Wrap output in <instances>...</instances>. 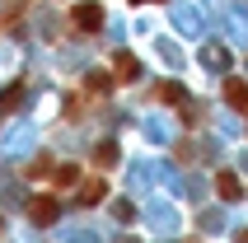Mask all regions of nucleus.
Returning a JSON list of instances; mask_svg holds the SVG:
<instances>
[{"mask_svg":"<svg viewBox=\"0 0 248 243\" xmlns=\"http://www.w3.org/2000/svg\"><path fill=\"white\" fill-rule=\"evenodd\" d=\"M70 19H75V28H80V33H98V28H103V5L84 0V5H75V14H70Z\"/></svg>","mask_w":248,"mask_h":243,"instance_id":"1","label":"nucleus"},{"mask_svg":"<svg viewBox=\"0 0 248 243\" xmlns=\"http://www.w3.org/2000/svg\"><path fill=\"white\" fill-rule=\"evenodd\" d=\"M56 215H61V201L56 197H33V206H28V220L33 225H56Z\"/></svg>","mask_w":248,"mask_h":243,"instance_id":"2","label":"nucleus"},{"mask_svg":"<svg viewBox=\"0 0 248 243\" xmlns=\"http://www.w3.org/2000/svg\"><path fill=\"white\" fill-rule=\"evenodd\" d=\"M225 98H230V108L248 112V84L244 80H225Z\"/></svg>","mask_w":248,"mask_h":243,"instance_id":"3","label":"nucleus"},{"mask_svg":"<svg viewBox=\"0 0 248 243\" xmlns=\"http://www.w3.org/2000/svg\"><path fill=\"white\" fill-rule=\"evenodd\" d=\"M216 192H220L225 201H239V197H244V187H239L234 173H216Z\"/></svg>","mask_w":248,"mask_h":243,"instance_id":"4","label":"nucleus"},{"mask_svg":"<svg viewBox=\"0 0 248 243\" xmlns=\"http://www.w3.org/2000/svg\"><path fill=\"white\" fill-rule=\"evenodd\" d=\"M103 197H108V187H103L98 178H89V182H84V187H80V206H98V201H103Z\"/></svg>","mask_w":248,"mask_h":243,"instance_id":"5","label":"nucleus"},{"mask_svg":"<svg viewBox=\"0 0 248 243\" xmlns=\"http://www.w3.org/2000/svg\"><path fill=\"white\" fill-rule=\"evenodd\" d=\"M136 75H140V66H136V56H117V80H136Z\"/></svg>","mask_w":248,"mask_h":243,"instance_id":"6","label":"nucleus"},{"mask_svg":"<svg viewBox=\"0 0 248 243\" xmlns=\"http://www.w3.org/2000/svg\"><path fill=\"white\" fill-rule=\"evenodd\" d=\"M84 84H89V94H98V98H103V94H112V75H103V70H98V75H89Z\"/></svg>","mask_w":248,"mask_h":243,"instance_id":"7","label":"nucleus"},{"mask_svg":"<svg viewBox=\"0 0 248 243\" xmlns=\"http://www.w3.org/2000/svg\"><path fill=\"white\" fill-rule=\"evenodd\" d=\"M159 98H169V103H183V84L164 80V84H159Z\"/></svg>","mask_w":248,"mask_h":243,"instance_id":"8","label":"nucleus"},{"mask_svg":"<svg viewBox=\"0 0 248 243\" xmlns=\"http://www.w3.org/2000/svg\"><path fill=\"white\" fill-rule=\"evenodd\" d=\"M56 187H70V182H75V178H80V168H70V164H66V168H56Z\"/></svg>","mask_w":248,"mask_h":243,"instance_id":"9","label":"nucleus"},{"mask_svg":"<svg viewBox=\"0 0 248 243\" xmlns=\"http://www.w3.org/2000/svg\"><path fill=\"white\" fill-rule=\"evenodd\" d=\"M94 159H103V168H108V164L117 159V145H112V140H103V145L94 150Z\"/></svg>","mask_w":248,"mask_h":243,"instance_id":"10","label":"nucleus"},{"mask_svg":"<svg viewBox=\"0 0 248 243\" xmlns=\"http://www.w3.org/2000/svg\"><path fill=\"white\" fill-rule=\"evenodd\" d=\"M19 89H24V84H10V94L0 98V108H5V112H14V108H19Z\"/></svg>","mask_w":248,"mask_h":243,"instance_id":"11","label":"nucleus"},{"mask_svg":"<svg viewBox=\"0 0 248 243\" xmlns=\"http://www.w3.org/2000/svg\"><path fill=\"white\" fill-rule=\"evenodd\" d=\"M239 243H248V229H244V234H239Z\"/></svg>","mask_w":248,"mask_h":243,"instance_id":"12","label":"nucleus"}]
</instances>
